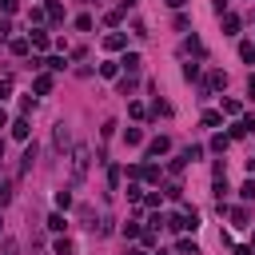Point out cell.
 Listing matches in <instances>:
<instances>
[{
    "instance_id": "f546056e",
    "label": "cell",
    "mask_w": 255,
    "mask_h": 255,
    "mask_svg": "<svg viewBox=\"0 0 255 255\" xmlns=\"http://www.w3.org/2000/svg\"><path fill=\"white\" fill-rule=\"evenodd\" d=\"M167 167H171V171H175V175H179V171H183V167H187V151H183V155H175V159H171V163H167Z\"/></svg>"
},
{
    "instance_id": "4316f807",
    "label": "cell",
    "mask_w": 255,
    "mask_h": 255,
    "mask_svg": "<svg viewBox=\"0 0 255 255\" xmlns=\"http://www.w3.org/2000/svg\"><path fill=\"white\" fill-rule=\"evenodd\" d=\"M48 227H52V231H64V227H68V219L56 211V215H48Z\"/></svg>"
},
{
    "instance_id": "5bb4252c",
    "label": "cell",
    "mask_w": 255,
    "mask_h": 255,
    "mask_svg": "<svg viewBox=\"0 0 255 255\" xmlns=\"http://www.w3.org/2000/svg\"><path fill=\"white\" fill-rule=\"evenodd\" d=\"M68 143H72V135H68V128H64V124H56V147L64 151Z\"/></svg>"
},
{
    "instance_id": "30bf717a",
    "label": "cell",
    "mask_w": 255,
    "mask_h": 255,
    "mask_svg": "<svg viewBox=\"0 0 255 255\" xmlns=\"http://www.w3.org/2000/svg\"><path fill=\"white\" fill-rule=\"evenodd\" d=\"M239 60L243 64H255V40H243L239 44Z\"/></svg>"
},
{
    "instance_id": "7a4b0ae2",
    "label": "cell",
    "mask_w": 255,
    "mask_h": 255,
    "mask_svg": "<svg viewBox=\"0 0 255 255\" xmlns=\"http://www.w3.org/2000/svg\"><path fill=\"white\" fill-rule=\"evenodd\" d=\"M251 128H255V116H239V120L231 124V131H227V135H231V139H243Z\"/></svg>"
},
{
    "instance_id": "277c9868",
    "label": "cell",
    "mask_w": 255,
    "mask_h": 255,
    "mask_svg": "<svg viewBox=\"0 0 255 255\" xmlns=\"http://www.w3.org/2000/svg\"><path fill=\"white\" fill-rule=\"evenodd\" d=\"M104 48H108V52H120V48H128V36H124V32H108V36H104Z\"/></svg>"
},
{
    "instance_id": "44dd1931",
    "label": "cell",
    "mask_w": 255,
    "mask_h": 255,
    "mask_svg": "<svg viewBox=\"0 0 255 255\" xmlns=\"http://www.w3.org/2000/svg\"><path fill=\"white\" fill-rule=\"evenodd\" d=\"M223 124V112H203V128H219Z\"/></svg>"
},
{
    "instance_id": "d6a6232c",
    "label": "cell",
    "mask_w": 255,
    "mask_h": 255,
    "mask_svg": "<svg viewBox=\"0 0 255 255\" xmlns=\"http://www.w3.org/2000/svg\"><path fill=\"white\" fill-rule=\"evenodd\" d=\"M120 175H124V171L112 163V167H108V183H112V187H120Z\"/></svg>"
},
{
    "instance_id": "8d00e7d4",
    "label": "cell",
    "mask_w": 255,
    "mask_h": 255,
    "mask_svg": "<svg viewBox=\"0 0 255 255\" xmlns=\"http://www.w3.org/2000/svg\"><path fill=\"white\" fill-rule=\"evenodd\" d=\"M16 251H20L16 239H4V243H0V255H16Z\"/></svg>"
},
{
    "instance_id": "2e32d148",
    "label": "cell",
    "mask_w": 255,
    "mask_h": 255,
    "mask_svg": "<svg viewBox=\"0 0 255 255\" xmlns=\"http://www.w3.org/2000/svg\"><path fill=\"white\" fill-rule=\"evenodd\" d=\"M231 219H235V227H247V223H251V211H247V207H235Z\"/></svg>"
},
{
    "instance_id": "7402d4cb",
    "label": "cell",
    "mask_w": 255,
    "mask_h": 255,
    "mask_svg": "<svg viewBox=\"0 0 255 255\" xmlns=\"http://www.w3.org/2000/svg\"><path fill=\"white\" fill-rule=\"evenodd\" d=\"M28 128H32L28 120H16V124H12V135H16V139H28Z\"/></svg>"
},
{
    "instance_id": "7c38bea8",
    "label": "cell",
    "mask_w": 255,
    "mask_h": 255,
    "mask_svg": "<svg viewBox=\"0 0 255 255\" xmlns=\"http://www.w3.org/2000/svg\"><path fill=\"white\" fill-rule=\"evenodd\" d=\"M227 147H231V135H223V131H219V135H211V151H219V155H223Z\"/></svg>"
},
{
    "instance_id": "836d02e7",
    "label": "cell",
    "mask_w": 255,
    "mask_h": 255,
    "mask_svg": "<svg viewBox=\"0 0 255 255\" xmlns=\"http://www.w3.org/2000/svg\"><path fill=\"white\" fill-rule=\"evenodd\" d=\"M128 199H131V203H139V199H143V187H139V183H131V187H128Z\"/></svg>"
},
{
    "instance_id": "603a6c76",
    "label": "cell",
    "mask_w": 255,
    "mask_h": 255,
    "mask_svg": "<svg viewBox=\"0 0 255 255\" xmlns=\"http://www.w3.org/2000/svg\"><path fill=\"white\" fill-rule=\"evenodd\" d=\"M139 139H143V131H139V128H128V131H124V143H128V147H135Z\"/></svg>"
},
{
    "instance_id": "ee69618b",
    "label": "cell",
    "mask_w": 255,
    "mask_h": 255,
    "mask_svg": "<svg viewBox=\"0 0 255 255\" xmlns=\"http://www.w3.org/2000/svg\"><path fill=\"white\" fill-rule=\"evenodd\" d=\"M135 4H139V0H124V8H135Z\"/></svg>"
},
{
    "instance_id": "484cf974",
    "label": "cell",
    "mask_w": 255,
    "mask_h": 255,
    "mask_svg": "<svg viewBox=\"0 0 255 255\" xmlns=\"http://www.w3.org/2000/svg\"><path fill=\"white\" fill-rule=\"evenodd\" d=\"M207 88H211V92H215V88H227V76H223V72H211V80H207Z\"/></svg>"
},
{
    "instance_id": "83f0119b",
    "label": "cell",
    "mask_w": 255,
    "mask_h": 255,
    "mask_svg": "<svg viewBox=\"0 0 255 255\" xmlns=\"http://www.w3.org/2000/svg\"><path fill=\"white\" fill-rule=\"evenodd\" d=\"M151 112H155V116H171V104H167V100H155Z\"/></svg>"
},
{
    "instance_id": "d6986e66",
    "label": "cell",
    "mask_w": 255,
    "mask_h": 255,
    "mask_svg": "<svg viewBox=\"0 0 255 255\" xmlns=\"http://www.w3.org/2000/svg\"><path fill=\"white\" fill-rule=\"evenodd\" d=\"M100 76H104V80H116V76H120V64H112V60L100 64Z\"/></svg>"
},
{
    "instance_id": "ab89813d",
    "label": "cell",
    "mask_w": 255,
    "mask_h": 255,
    "mask_svg": "<svg viewBox=\"0 0 255 255\" xmlns=\"http://www.w3.org/2000/svg\"><path fill=\"white\" fill-rule=\"evenodd\" d=\"M8 32H12V24H8V16H0V40H4Z\"/></svg>"
},
{
    "instance_id": "b9f144b4",
    "label": "cell",
    "mask_w": 255,
    "mask_h": 255,
    "mask_svg": "<svg viewBox=\"0 0 255 255\" xmlns=\"http://www.w3.org/2000/svg\"><path fill=\"white\" fill-rule=\"evenodd\" d=\"M183 4H187V0H167V8H183Z\"/></svg>"
},
{
    "instance_id": "9a60e30c",
    "label": "cell",
    "mask_w": 255,
    "mask_h": 255,
    "mask_svg": "<svg viewBox=\"0 0 255 255\" xmlns=\"http://www.w3.org/2000/svg\"><path fill=\"white\" fill-rule=\"evenodd\" d=\"M56 207H60V211H68V207H72V191H68V187H60V191H56Z\"/></svg>"
},
{
    "instance_id": "8fae6325",
    "label": "cell",
    "mask_w": 255,
    "mask_h": 255,
    "mask_svg": "<svg viewBox=\"0 0 255 255\" xmlns=\"http://www.w3.org/2000/svg\"><path fill=\"white\" fill-rule=\"evenodd\" d=\"M223 32H227V36L239 32V16H235V12H223Z\"/></svg>"
},
{
    "instance_id": "7bdbcfd3",
    "label": "cell",
    "mask_w": 255,
    "mask_h": 255,
    "mask_svg": "<svg viewBox=\"0 0 255 255\" xmlns=\"http://www.w3.org/2000/svg\"><path fill=\"white\" fill-rule=\"evenodd\" d=\"M4 124H8V112H4V108H0V128H4Z\"/></svg>"
},
{
    "instance_id": "4dcf8cb0",
    "label": "cell",
    "mask_w": 255,
    "mask_h": 255,
    "mask_svg": "<svg viewBox=\"0 0 255 255\" xmlns=\"http://www.w3.org/2000/svg\"><path fill=\"white\" fill-rule=\"evenodd\" d=\"M44 68H52V72H60V68H64V56H48V60H44Z\"/></svg>"
},
{
    "instance_id": "f1b7e54d",
    "label": "cell",
    "mask_w": 255,
    "mask_h": 255,
    "mask_svg": "<svg viewBox=\"0 0 255 255\" xmlns=\"http://www.w3.org/2000/svg\"><path fill=\"white\" fill-rule=\"evenodd\" d=\"M128 112H131V116H135V120H143V116H147V108H143V104H139V100H131V104H128Z\"/></svg>"
},
{
    "instance_id": "9c48e42d",
    "label": "cell",
    "mask_w": 255,
    "mask_h": 255,
    "mask_svg": "<svg viewBox=\"0 0 255 255\" xmlns=\"http://www.w3.org/2000/svg\"><path fill=\"white\" fill-rule=\"evenodd\" d=\"M32 92H36V96H48V92H52V76H36V80H32Z\"/></svg>"
},
{
    "instance_id": "60d3db41",
    "label": "cell",
    "mask_w": 255,
    "mask_h": 255,
    "mask_svg": "<svg viewBox=\"0 0 255 255\" xmlns=\"http://www.w3.org/2000/svg\"><path fill=\"white\" fill-rule=\"evenodd\" d=\"M247 96H251V100H255V76H251V80H247Z\"/></svg>"
},
{
    "instance_id": "f6af8a7d",
    "label": "cell",
    "mask_w": 255,
    "mask_h": 255,
    "mask_svg": "<svg viewBox=\"0 0 255 255\" xmlns=\"http://www.w3.org/2000/svg\"><path fill=\"white\" fill-rule=\"evenodd\" d=\"M131 255H151V251H131Z\"/></svg>"
},
{
    "instance_id": "5b68a950",
    "label": "cell",
    "mask_w": 255,
    "mask_h": 255,
    "mask_svg": "<svg viewBox=\"0 0 255 255\" xmlns=\"http://www.w3.org/2000/svg\"><path fill=\"white\" fill-rule=\"evenodd\" d=\"M135 179H143V183H159V167L155 163H139V175Z\"/></svg>"
},
{
    "instance_id": "ac0fdd59",
    "label": "cell",
    "mask_w": 255,
    "mask_h": 255,
    "mask_svg": "<svg viewBox=\"0 0 255 255\" xmlns=\"http://www.w3.org/2000/svg\"><path fill=\"white\" fill-rule=\"evenodd\" d=\"M175 251H179V255H199V243H195V239H179Z\"/></svg>"
},
{
    "instance_id": "d4e9b609",
    "label": "cell",
    "mask_w": 255,
    "mask_h": 255,
    "mask_svg": "<svg viewBox=\"0 0 255 255\" xmlns=\"http://www.w3.org/2000/svg\"><path fill=\"white\" fill-rule=\"evenodd\" d=\"M44 12H48V20H64V8H60L56 0H48V8H44Z\"/></svg>"
},
{
    "instance_id": "6da1fadb",
    "label": "cell",
    "mask_w": 255,
    "mask_h": 255,
    "mask_svg": "<svg viewBox=\"0 0 255 255\" xmlns=\"http://www.w3.org/2000/svg\"><path fill=\"white\" fill-rule=\"evenodd\" d=\"M88 163H92L88 143H76V147H72V171H76V175H88Z\"/></svg>"
},
{
    "instance_id": "bcb514c9",
    "label": "cell",
    "mask_w": 255,
    "mask_h": 255,
    "mask_svg": "<svg viewBox=\"0 0 255 255\" xmlns=\"http://www.w3.org/2000/svg\"><path fill=\"white\" fill-rule=\"evenodd\" d=\"M251 255H255V235H251Z\"/></svg>"
},
{
    "instance_id": "d590c367",
    "label": "cell",
    "mask_w": 255,
    "mask_h": 255,
    "mask_svg": "<svg viewBox=\"0 0 255 255\" xmlns=\"http://www.w3.org/2000/svg\"><path fill=\"white\" fill-rule=\"evenodd\" d=\"M16 8H20V0H0V12H4V16H12Z\"/></svg>"
},
{
    "instance_id": "e0dca14e",
    "label": "cell",
    "mask_w": 255,
    "mask_h": 255,
    "mask_svg": "<svg viewBox=\"0 0 255 255\" xmlns=\"http://www.w3.org/2000/svg\"><path fill=\"white\" fill-rule=\"evenodd\" d=\"M139 235H143V227H139L135 219H128V223H124V239H139Z\"/></svg>"
},
{
    "instance_id": "1f68e13d",
    "label": "cell",
    "mask_w": 255,
    "mask_h": 255,
    "mask_svg": "<svg viewBox=\"0 0 255 255\" xmlns=\"http://www.w3.org/2000/svg\"><path fill=\"white\" fill-rule=\"evenodd\" d=\"M183 80H199V64H183Z\"/></svg>"
},
{
    "instance_id": "ba28073f",
    "label": "cell",
    "mask_w": 255,
    "mask_h": 255,
    "mask_svg": "<svg viewBox=\"0 0 255 255\" xmlns=\"http://www.w3.org/2000/svg\"><path fill=\"white\" fill-rule=\"evenodd\" d=\"M120 64H124V68H128V72H131V76H135V72H139V64H143V60H139V52H124V60H120Z\"/></svg>"
},
{
    "instance_id": "cb8c5ba5",
    "label": "cell",
    "mask_w": 255,
    "mask_h": 255,
    "mask_svg": "<svg viewBox=\"0 0 255 255\" xmlns=\"http://www.w3.org/2000/svg\"><path fill=\"white\" fill-rule=\"evenodd\" d=\"M8 203H12V179L0 183V207H8Z\"/></svg>"
},
{
    "instance_id": "7dc6e473",
    "label": "cell",
    "mask_w": 255,
    "mask_h": 255,
    "mask_svg": "<svg viewBox=\"0 0 255 255\" xmlns=\"http://www.w3.org/2000/svg\"><path fill=\"white\" fill-rule=\"evenodd\" d=\"M251 167H255V155H251Z\"/></svg>"
},
{
    "instance_id": "52a82bcc",
    "label": "cell",
    "mask_w": 255,
    "mask_h": 255,
    "mask_svg": "<svg viewBox=\"0 0 255 255\" xmlns=\"http://www.w3.org/2000/svg\"><path fill=\"white\" fill-rule=\"evenodd\" d=\"M28 40H32V48H36V52H44V48L52 44V40H48V32H40V28H36V32H28Z\"/></svg>"
},
{
    "instance_id": "f35d334b",
    "label": "cell",
    "mask_w": 255,
    "mask_h": 255,
    "mask_svg": "<svg viewBox=\"0 0 255 255\" xmlns=\"http://www.w3.org/2000/svg\"><path fill=\"white\" fill-rule=\"evenodd\" d=\"M8 96H12V80H0V104H4Z\"/></svg>"
},
{
    "instance_id": "4fadbf2b",
    "label": "cell",
    "mask_w": 255,
    "mask_h": 255,
    "mask_svg": "<svg viewBox=\"0 0 255 255\" xmlns=\"http://www.w3.org/2000/svg\"><path fill=\"white\" fill-rule=\"evenodd\" d=\"M28 48H32V40H28V36L12 40V56H28Z\"/></svg>"
},
{
    "instance_id": "74e56055",
    "label": "cell",
    "mask_w": 255,
    "mask_h": 255,
    "mask_svg": "<svg viewBox=\"0 0 255 255\" xmlns=\"http://www.w3.org/2000/svg\"><path fill=\"white\" fill-rule=\"evenodd\" d=\"M76 28L80 32H92V16H76Z\"/></svg>"
},
{
    "instance_id": "8992f818",
    "label": "cell",
    "mask_w": 255,
    "mask_h": 255,
    "mask_svg": "<svg viewBox=\"0 0 255 255\" xmlns=\"http://www.w3.org/2000/svg\"><path fill=\"white\" fill-rule=\"evenodd\" d=\"M52 255H76V243H72L68 235H60V239L52 243Z\"/></svg>"
},
{
    "instance_id": "e575fe53",
    "label": "cell",
    "mask_w": 255,
    "mask_h": 255,
    "mask_svg": "<svg viewBox=\"0 0 255 255\" xmlns=\"http://www.w3.org/2000/svg\"><path fill=\"white\" fill-rule=\"evenodd\" d=\"M239 195H243V199H255V179H247V183L239 187Z\"/></svg>"
},
{
    "instance_id": "3957f363",
    "label": "cell",
    "mask_w": 255,
    "mask_h": 255,
    "mask_svg": "<svg viewBox=\"0 0 255 255\" xmlns=\"http://www.w3.org/2000/svg\"><path fill=\"white\" fill-rule=\"evenodd\" d=\"M167 151H171V139H167V135H155V139L147 143V155H151V159H155V155H167Z\"/></svg>"
},
{
    "instance_id": "ffe728a7",
    "label": "cell",
    "mask_w": 255,
    "mask_h": 255,
    "mask_svg": "<svg viewBox=\"0 0 255 255\" xmlns=\"http://www.w3.org/2000/svg\"><path fill=\"white\" fill-rule=\"evenodd\" d=\"M219 112H223V116H239V100H231V96H227V100L219 104Z\"/></svg>"
}]
</instances>
